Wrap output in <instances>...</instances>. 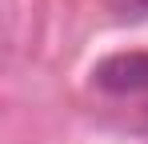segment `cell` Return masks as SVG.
I'll return each instance as SVG.
<instances>
[{"label":"cell","instance_id":"1","mask_svg":"<svg viewBox=\"0 0 148 144\" xmlns=\"http://www.w3.org/2000/svg\"><path fill=\"white\" fill-rule=\"evenodd\" d=\"M92 80L104 92H148V52H116L92 68Z\"/></svg>","mask_w":148,"mask_h":144},{"label":"cell","instance_id":"2","mask_svg":"<svg viewBox=\"0 0 148 144\" xmlns=\"http://www.w3.org/2000/svg\"><path fill=\"white\" fill-rule=\"evenodd\" d=\"M116 8H120V16H128V20H140V16H148V0H112Z\"/></svg>","mask_w":148,"mask_h":144}]
</instances>
